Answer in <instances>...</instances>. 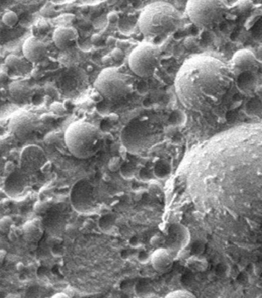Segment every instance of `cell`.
<instances>
[{
  "instance_id": "cell-1",
  "label": "cell",
  "mask_w": 262,
  "mask_h": 298,
  "mask_svg": "<svg viewBox=\"0 0 262 298\" xmlns=\"http://www.w3.org/2000/svg\"><path fill=\"white\" fill-rule=\"evenodd\" d=\"M235 74L224 61L200 54L184 62L175 79V90L186 109L207 111L228 100L235 84Z\"/></svg>"
},
{
  "instance_id": "cell-2",
  "label": "cell",
  "mask_w": 262,
  "mask_h": 298,
  "mask_svg": "<svg viewBox=\"0 0 262 298\" xmlns=\"http://www.w3.org/2000/svg\"><path fill=\"white\" fill-rule=\"evenodd\" d=\"M181 23L180 12L169 3L163 1L147 5L138 20L140 32L149 39L171 36L178 30Z\"/></svg>"
},
{
  "instance_id": "cell-3",
  "label": "cell",
  "mask_w": 262,
  "mask_h": 298,
  "mask_svg": "<svg viewBox=\"0 0 262 298\" xmlns=\"http://www.w3.org/2000/svg\"><path fill=\"white\" fill-rule=\"evenodd\" d=\"M64 141L69 152L78 159H88L95 156L102 145L100 129L89 122H73L64 134Z\"/></svg>"
},
{
  "instance_id": "cell-4",
  "label": "cell",
  "mask_w": 262,
  "mask_h": 298,
  "mask_svg": "<svg viewBox=\"0 0 262 298\" xmlns=\"http://www.w3.org/2000/svg\"><path fill=\"white\" fill-rule=\"evenodd\" d=\"M229 11L227 0H189L186 13L190 22L202 30H212L223 23Z\"/></svg>"
},
{
  "instance_id": "cell-5",
  "label": "cell",
  "mask_w": 262,
  "mask_h": 298,
  "mask_svg": "<svg viewBox=\"0 0 262 298\" xmlns=\"http://www.w3.org/2000/svg\"><path fill=\"white\" fill-rule=\"evenodd\" d=\"M94 87L97 93L110 101L123 100L133 93L135 79L119 69L111 67L100 73Z\"/></svg>"
},
{
  "instance_id": "cell-6",
  "label": "cell",
  "mask_w": 262,
  "mask_h": 298,
  "mask_svg": "<svg viewBox=\"0 0 262 298\" xmlns=\"http://www.w3.org/2000/svg\"><path fill=\"white\" fill-rule=\"evenodd\" d=\"M162 65V51L151 43H142L136 46L129 57L131 71L143 79L156 75Z\"/></svg>"
},
{
  "instance_id": "cell-7",
  "label": "cell",
  "mask_w": 262,
  "mask_h": 298,
  "mask_svg": "<svg viewBox=\"0 0 262 298\" xmlns=\"http://www.w3.org/2000/svg\"><path fill=\"white\" fill-rule=\"evenodd\" d=\"M39 120L34 113L31 112H17L10 118L9 128L11 133L19 140H26L37 131Z\"/></svg>"
},
{
  "instance_id": "cell-8",
  "label": "cell",
  "mask_w": 262,
  "mask_h": 298,
  "mask_svg": "<svg viewBox=\"0 0 262 298\" xmlns=\"http://www.w3.org/2000/svg\"><path fill=\"white\" fill-rule=\"evenodd\" d=\"M73 208L79 213H88L96 206V197L93 186L85 179L78 181L70 192Z\"/></svg>"
},
{
  "instance_id": "cell-9",
  "label": "cell",
  "mask_w": 262,
  "mask_h": 298,
  "mask_svg": "<svg viewBox=\"0 0 262 298\" xmlns=\"http://www.w3.org/2000/svg\"><path fill=\"white\" fill-rule=\"evenodd\" d=\"M46 163L45 152L37 145H29L23 149L20 156V169L29 174L30 172L41 170Z\"/></svg>"
},
{
  "instance_id": "cell-10",
  "label": "cell",
  "mask_w": 262,
  "mask_h": 298,
  "mask_svg": "<svg viewBox=\"0 0 262 298\" xmlns=\"http://www.w3.org/2000/svg\"><path fill=\"white\" fill-rule=\"evenodd\" d=\"M259 65L257 58L253 52L248 49H242L234 53L231 60V69L237 75L256 70Z\"/></svg>"
},
{
  "instance_id": "cell-11",
  "label": "cell",
  "mask_w": 262,
  "mask_h": 298,
  "mask_svg": "<svg viewBox=\"0 0 262 298\" xmlns=\"http://www.w3.org/2000/svg\"><path fill=\"white\" fill-rule=\"evenodd\" d=\"M29 184L28 174L20 169L8 175L4 190L6 196L11 198H15L23 195L26 192L27 187H29Z\"/></svg>"
},
{
  "instance_id": "cell-12",
  "label": "cell",
  "mask_w": 262,
  "mask_h": 298,
  "mask_svg": "<svg viewBox=\"0 0 262 298\" xmlns=\"http://www.w3.org/2000/svg\"><path fill=\"white\" fill-rule=\"evenodd\" d=\"M190 239V232L185 226L181 224H173L170 227L168 237L166 240L168 246L167 249L175 256L187 246Z\"/></svg>"
},
{
  "instance_id": "cell-13",
  "label": "cell",
  "mask_w": 262,
  "mask_h": 298,
  "mask_svg": "<svg viewBox=\"0 0 262 298\" xmlns=\"http://www.w3.org/2000/svg\"><path fill=\"white\" fill-rule=\"evenodd\" d=\"M23 53L27 61L37 63L43 61L47 56V45L38 37L31 36L23 43Z\"/></svg>"
},
{
  "instance_id": "cell-14",
  "label": "cell",
  "mask_w": 262,
  "mask_h": 298,
  "mask_svg": "<svg viewBox=\"0 0 262 298\" xmlns=\"http://www.w3.org/2000/svg\"><path fill=\"white\" fill-rule=\"evenodd\" d=\"M77 30L71 27H60L53 33V41L59 50H67L72 47L79 40Z\"/></svg>"
},
{
  "instance_id": "cell-15",
  "label": "cell",
  "mask_w": 262,
  "mask_h": 298,
  "mask_svg": "<svg viewBox=\"0 0 262 298\" xmlns=\"http://www.w3.org/2000/svg\"><path fill=\"white\" fill-rule=\"evenodd\" d=\"M175 256L167 248H158L151 254L152 266L158 273H166L172 269Z\"/></svg>"
},
{
  "instance_id": "cell-16",
  "label": "cell",
  "mask_w": 262,
  "mask_h": 298,
  "mask_svg": "<svg viewBox=\"0 0 262 298\" xmlns=\"http://www.w3.org/2000/svg\"><path fill=\"white\" fill-rule=\"evenodd\" d=\"M23 239L30 244H36L44 235L43 224L40 219L30 220L22 227Z\"/></svg>"
},
{
  "instance_id": "cell-17",
  "label": "cell",
  "mask_w": 262,
  "mask_h": 298,
  "mask_svg": "<svg viewBox=\"0 0 262 298\" xmlns=\"http://www.w3.org/2000/svg\"><path fill=\"white\" fill-rule=\"evenodd\" d=\"M9 94L16 103H25L32 95V89L26 80H15L9 85Z\"/></svg>"
},
{
  "instance_id": "cell-18",
  "label": "cell",
  "mask_w": 262,
  "mask_h": 298,
  "mask_svg": "<svg viewBox=\"0 0 262 298\" xmlns=\"http://www.w3.org/2000/svg\"><path fill=\"white\" fill-rule=\"evenodd\" d=\"M186 264L190 269L197 272L205 271L208 266L207 261L205 259L199 257L197 255L189 258L186 261Z\"/></svg>"
},
{
  "instance_id": "cell-19",
  "label": "cell",
  "mask_w": 262,
  "mask_h": 298,
  "mask_svg": "<svg viewBox=\"0 0 262 298\" xmlns=\"http://www.w3.org/2000/svg\"><path fill=\"white\" fill-rule=\"evenodd\" d=\"M115 224V217L111 214L103 215L98 221V226L103 232L111 231Z\"/></svg>"
},
{
  "instance_id": "cell-20",
  "label": "cell",
  "mask_w": 262,
  "mask_h": 298,
  "mask_svg": "<svg viewBox=\"0 0 262 298\" xmlns=\"http://www.w3.org/2000/svg\"><path fill=\"white\" fill-rule=\"evenodd\" d=\"M1 21L5 27H14L18 24L19 18L15 12L8 11L3 15Z\"/></svg>"
},
{
  "instance_id": "cell-21",
  "label": "cell",
  "mask_w": 262,
  "mask_h": 298,
  "mask_svg": "<svg viewBox=\"0 0 262 298\" xmlns=\"http://www.w3.org/2000/svg\"><path fill=\"white\" fill-rule=\"evenodd\" d=\"M5 65L7 66L8 68L11 69V70H19L23 65V61L17 56L10 55L9 57H6Z\"/></svg>"
},
{
  "instance_id": "cell-22",
  "label": "cell",
  "mask_w": 262,
  "mask_h": 298,
  "mask_svg": "<svg viewBox=\"0 0 262 298\" xmlns=\"http://www.w3.org/2000/svg\"><path fill=\"white\" fill-rule=\"evenodd\" d=\"M171 173V169H170L169 165L167 164H159L157 165L156 167L154 169V176L159 179H165Z\"/></svg>"
},
{
  "instance_id": "cell-23",
  "label": "cell",
  "mask_w": 262,
  "mask_h": 298,
  "mask_svg": "<svg viewBox=\"0 0 262 298\" xmlns=\"http://www.w3.org/2000/svg\"><path fill=\"white\" fill-rule=\"evenodd\" d=\"M14 220L9 216H5L0 218V232L8 234L12 226H14Z\"/></svg>"
},
{
  "instance_id": "cell-24",
  "label": "cell",
  "mask_w": 262,
  "mask_h": 298,
  "mask_svg": "<svg viewBox=\"0 0 262 298\" xmlns=\"http://www.w3.org/2000/svg\"><path fill=\"white\" fill-rule=\"evenodd\" d=\"M21 235H23L22 229L18 228L15 225L12 226L11 229L8 232V238L12 242L17 241Z\"/></svg>"
},
{
  "instance_id": "cell-25",
  "label": "cell",
  "mask_w": 262,
  "mask_h": 298,
  "mask_svg": "<svg viewBox=\"0 0 262 298\" xmlns=\"http://www.w3.org/2000/svg\"><path fill=\"white\" fill-rule=\"evenodd\" d=\"M50 109H51V111L55 115L59 116V117H61V116L64 115L66 113V108L63 104L59 102H54L51 104V106H50Z\"/></svg>"
},
{
  "instance_id": "cell-26",
  "label": "cell",
  "mask_w": 262,
  "mask_h": 298,
  "mask_svg": "<svg viewBox=\"0 0 262 298\" xmlns=\"http://www.w3.org/2000/svg\"><path fill=\"white\" fill-rule=\"evenodd\" d=\"M166 297H194V295L186 290H177L167 294Z\"/></svg>"
},
{
  "instance_id": "cell-27",
  "label": "cell",
  "mask_w": 262,
  "mask_h": 298,
  "mask_svg": "<svg viewBox=\"0 0 262 298\" xmlns=\"http://www.w3.org/2000/svg\"><path fill=\"white\" fill-rule=\"evenodd\" d=\"M149 288L148 287V285L145 284V283H142V282H140V283H139V284L136 286V293L140 296H146L148 292H149Z\"/></svg>"
},
{
  "instance_id": "cell-28",
  "label": "cell",
  "mask_w": 262,
  "mask_h": 298,
  "mask_svg": "<svg viewBox=\"0 0 262 298\" xmlns=\"http://www.w3.org/2000/svg\"><path fill=\"white\" fill-rule=\"evenodd\" d=\"M111 58L114 61H121L124 58V53L123 50L119 49V48H115L112 52H111Z\"/></svg>"
},
{
  "instance_id": "cell-29",
  "label": "cell",
  "mask_w": 262,
  "mask_h": 298,
  "mask_svg": "<svg viewBox=\"0 0 262 298\" xmlns=\"http://www.w3.org/2000/svg\"><path fill=\"white\" fill-rule=\"evenodd\" d=\"M121 166H122V165H121V161H120V159L119 157L111 159V161L109 163V168L112 171H116V170L120 169Z\"/></svg>"
},
{
  "instance_id": "cell-30",
  "label": "cell",
  "mask_w": 262,
  "mask_h": 298,
  "mask_svg": "<svg viewBox=\"0 0 262 298\" xmlns=\"http://www.w3.org/2000/svg\"><path fill=\"white\" fill-rule=\"evenodd\" d=\"M150 257H151V255L148 253L147 251H140L138 253V256H137V259H138L140 263H142V264L149 262V260H150Z\"/></svg>"
},
{
  "instance_id": "cell-31",
  "label": "cell",
  "mask_w": 262,
  "mask_h": 298,
  "mask_svg": "<svg viewBox=\"0 0 262 298\" xmlns=\"http://www.w3.org/2000/svg\"><path fill=\"white\" fill-rule=\"evenodd\" d=\"M153 175L154 174H151V172L147 170H142L140 171V179L144 181H149L152 179Z\"/></svg>"
},
{
  "instance_id": "cell-32",
  "label": "cell",
  "mask_w": 262,
  "mask_h": 298,
  "mask_svg": "<svg viewBox=\"0 0 262 298\" xmlns=\"http://www.w3.org/2000/svg\"><path fill=\"white\" fill-rule=\"evenodd\" d=\"M121 174L124 178L130 179L131 177L134 176V170L132 169H127L126 166H121Z\"/></svg>"
},
{
  "instance_id": "cell-33",
  "label": "cell",
  "mask_w": 262,
  "mask_h": 298,
  "mask_svg": "<svg viewBox=\"0 0 262 298\" xmlns=\"http://www.w3.org/2000/svg\"><path fill=\"white\" fill-rule=\"evenodd\" d=\"M15 170H16V168H15V165H14V163L11 162V161H8V162L5 164V171L8 175L12 174V173L15 171Z\"/></svg>"
},
{
  "instance_id": "cell-34",
  "label": "cell",
  "mask_w": 262,
  "mask_h": 298,
  "mask_svg": "<svg viewBox=\"0 0 262 298\" xmlns=\"http://www.w3.org/2000/svg\"><path fill=\"white\" fill-rule=\"evenodd\" d=\"M107 19H108L110 23H117L119 19H120V16H119V14H118L117 13H115V12H111V13H110V14H108Z\"/></svg>"
},
{
  "instance_id": "cell-35",
  "label": "cell",
  "mask_w": 262,
  "mask_h": 298,
  "mask_svg": "<svg viewBox=\"0 0 262 298\" xmlns=\"http://www.w3.org/2000/svg\"><path fill=\"white\" fill-rule=\"evenodd\" d=\"M151 242L153 245L156 246V245H160V244H163L164 241H163L162 237L158 236V235H156V236H154V237L152 239Z\"/></svg>"
},
{
  "instance_id": "cell-36",
  "label": "cell",
  "mask_w": 262,
  "mask_h": 298,
  "mask_svg": "<svg viewBox=\"0 0 262 298\" xmlns=\"http://www.w3.org/2000/svg\"><path fill=\"white\" fill-rule=\"evenodd\" d=\"M52 251L53 253H54L55 256H62L63 253V247L60 246V245H55V246L53 248Z\"/></svg>"
},
{
  "instance_id": "cell-37",
  "label": "cell",
  "mask_w": 262,
  "mask_h": 298,
  "mask_svg": "<svg viewBox=\"0 0 262 298\" xmlns=\"http://www.w3.org/2000/svg\"><path fill=\"white\" fill-rule=\"evenodd\" d=\"M190 44H194V45H196V41L193 37H189L185 41V47H187L188 49L190 48Z\"/></svg>"
},
{
  "instance_id": "cell-38",
  "label": "cell",
  "mask_w": 262,
  "mask_h": 298,
  "mask_svg": "<svg viewBox=\"0 0 262 298\" xmlns=\"http://www.w3.org/2000/svg\"><path fill=\"white\" fill-rule=\"evenodd\" d=\"M139 243H140V241H139L138 237H136V236H133L129 239V244H130L131 246H138Z\"/></svg>"
},
{
  "instance_id": "cell-39",
  "label": "cell",
  "mask_w": 262,
  "mask_h": 298,
  "mask_svg": "<svg viewBox=\"0 0 262 298\" xmlns=\"http://www.w3.org/2000/svg\"><path fill=\"white\" fill-rule=\"evenodd\" d=\"M102 37L101 36V35L96 34L92 36L91 41H92V42L94 43V44H97V43H99L100 41H102Z\"/></svg>"
},
{
  "instance_id": "cell-40",
  "label": "cell",
  "mask_w": 262,
  "mask_h": 298,
  "mask_svg": "<svg viewBox=\"0 0 262 298\" xmlns=\"http://www.w3.org/2000/svg\"><path fill=\"white\" fill-rule=\"evenodd\" d=\"M6 251L4 250H0V266L2 265L3 263L5 261V257H6Z\"/></svg>"
},
{
  "instance_id": "cell-41",
  "label": "cell",
  "mask_w": 262,
  "mask_h": 298,
  "mask_svg": "<svg viewBox=\"0 0 262 298\" xmlns=\"http://www.w3.org/2000/svg\"><path fill=\"white\" fill-rule=\"evenodd\" d=\"M131 256V252L129 251H123L122 253H121V256H122L123 259H129V256Z\"/></svg>"
},
{
  "instance_id": "cell-42",
  "label": "cell",
  "mask_w": 262,
  "mask_h": 298,
  "mask_svg": "<svg viewBox=\"0 0 262 298\" xmlns=\"http://www.w3.org/2000/svg\"><path fill=\"white\" fill-rule=\"evenodd\" d=\"M53 297H69L68 295H66V293H62V292H59V293L55 294L53 296Z\"/></svg>"
},
{
  "instance_id": "cell-43",
  "label": "cell",
  "mask_w": 262,
  "mask_h": 298,
  "mask_svg": "<svg viewBox=\"0 0 262 298\" xmlns=\"http://www.w3.org/2000/svg\"><path fill=\"white\" fill-rule=\"evenodd\" d=\"M5 26L4 25V23H2V21L0 20V38L2 37L3 32L5 30Z\"/></svg>"
},
{
  "instance_id": "cell-44",
  "label": "cell",
  "mask_w": 262,
  "mask_h": 298,
  "mask_svg": "<svg viewBox=\"0 0 262 298\" xmlns=\"http://www.w3.org/2000/svg\"><path fill=\"white\" fill-rule=\"evenodd\" d=\"M113 61L112 58H111V56H108V57H105L104 59H103V62L106 64H108L111 62V61Z\"/></svg>"
},
{
  "instance_id": "cell-45",
  "label": "cell",
  "mask_w": 262,
  "mask_h": 298,
  "mask_svg": "<svg viewBox=\"0 0 262 298\" xmlns=\"http://www.w3.org/2000/svg\"><path fill=\"white\" fill-rule=\"evenodd\" d=\"M4 195H6V193H5V190L0 189V198H1V197H2V196H4Z\"/></svg>"
}]
</instances>
